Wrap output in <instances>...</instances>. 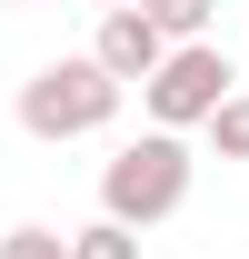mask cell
<instances>
[{
	"mask_svg": "<svg viewBox=\"0 0 249 259\" xmlns=\"http://www.w3.org/2000/svg\"><path fill=\"white\" fill-rule=\"evenodd\" d=\"M189 180H199L189 130H140V140H120L110 169H100V220L159 229V220H180V209H189Z\"/></svg>",
	"mask_w": 249,
	"mask_h": 259,
	"instance_id": "obj_1",
	"label": "cell"
},
{
	"mask_svg": "<svg viewBox=\"0 0 249 259\" xmlns=\"http://www.w3.org/2000/svg\"><path fill=\"white\" fill-rule=\"evenodd\" d=\"M120 120V80L90 60V50H60L20 80V130L30 140H90V130Z\"/></svg>",
	"mask_w": 249,
	"mask_h": 259,
	"instance_id": "obj_2",
	"label": "cell"
},
{
	"mask_svg": "<svg viewBox=\"0 0 249 259\" xmlns=\"http://www.w3.org/2000/svg\"><path fill=\"white\" fill-rule=\"evenodd\" d=\"M229 90H239V70H229V50H219V40H170V60L140 80L150 130H199Z\"/></svg>",
	"mask_w": 249,
	"mask_h": 259,
	"instance_id": "obj_3",
	"label": "cell"
},
{
	"mask_svg": "<svg viewBox=\"0 0 249 259\" xmlns=\"http://www.w3.org/2000/svg\"><path fill=\"white\" fill-rule=\"evenodd\" d=\"M90 60L110 70L120 90H130V80H150V70L170 60V40H159V20L140 10V0H120V10H100V40H90Z\"/></svg>",
	"mask_w": 249,
	"mask_h": 259,
	"instance_id": "obj_4",
	"label": "cell"
},
{
	"mask_svg": "<svg viewBox=\"0 0 249 259\" xmlns=\"http://www.w3.org/2000/svg\"><path fill=\"white\" fill-rule=\"evenodd\" d=\"M199 130H210V150H219V160H249V80H239L229 100H219V110H210Z\"/></svg>",
	"mask_w": 249,
	"mask_h": 259,
	"instance_id": "obj_5",
	"label": "cell"
},
{
	"mask_svg": "<svg viewBox=\"0 0 249 259\" xmlns=\"http://www.w3.org/2000/svg\"><path fill=\"white\" fill-rule=\"evenodd\" d=\"M159 20V40H210V20H219V0H140Z\"/></svg>",
	"mask_w": 249,
	"mask_h": 259,
	"instance_id": "obj_6",
	"label": "cell"
},
{
	"mask_svg": "<svg viewBox=\"0 0 249 259\" xmlns=\"http://www.w3.org/2000/svg\"><path fill=\"white\" fill-rule=\"evenodd\" d=\"M70 259H140V229H120V220H90V229H70Z\"/></svg>",
	"mask_w": 249,
	"mask_h": 259,
	"instance_id": "obj_7",
	"label": "cell"
},
{
	"mask_svg": "<svg viewBox=\"0 0 249 259\" xmlns=\"http://www.w3.org/2000/svg\"><path fill=\"white\" fill-rule=\"evenodd\" d=\"M0 259H70V239H60V229H10V239H0Z\"/></svg>",
	"mask_w": 249,
	"mask_h": 259,
	"instance_id": "obj_8",
	"label": "cell"
},
{
	"mask_svg": "<svg viewBox=\"0 0 249 259\" xmlns=\"http://www.w3.org/2000/svg\"><path fill=\"white\" fill-rule=\"evenodd\" d=\"M90 10H120V0H90Z\"/></svg>",
	"mask_w": 249,
	"mask_h": 259,
	"instance_id": "obj_9",
	"label": "cell"
},
{
	"mask_svg": "<svg viewBox=\"0 0 249 259\" xmlns=\"http://www.w3.org/2000/svg\"><path fill=\"white\" fill-rule=\"evenodd\" d=\"M239 80H249V70H239Z\"/></svg>",
	"mask_w": 249,
	"mask_h": 259,
	"instance_id": "obj_10",
	"label": "cell"
}]
</instances>
